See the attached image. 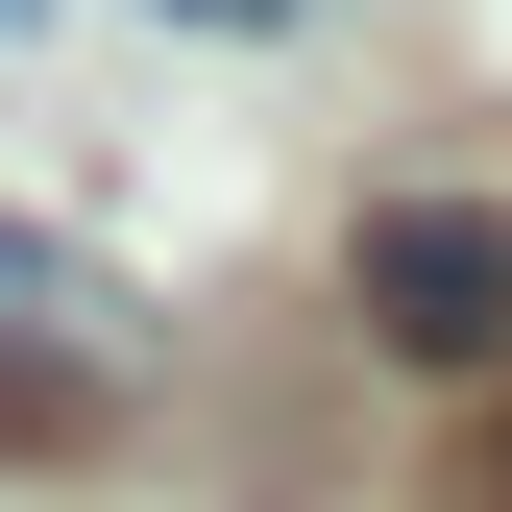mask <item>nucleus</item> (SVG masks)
<instances>
[{"label": "nucleus", "instance_id": "f257e3e1", "mask_svg": "<svg viewBox=\"0 0 512 512\" xmlns=\"http://www.w3.org/2000/svg\"><path fill=\"white\" fill-rule=\"evenodd\" d=\"M342 293H366L391 366H512V220H464V196H391Z\"/></svg>", "mask_w": 512, "mask_h": 512}, {"label": "nucleus", "instance_id": "f03ea898", "mask_svg": "<svg viewBox=\"0 0 512 512\" xmlns=\"http://www.w3.org/2000/svg\"><path fill=\"white\" fill-rule=\"evenodd\" d=\"M122 366H147V342H122V293L74 269V244H25V220H0V439L122 415Z\"/></svg>", "mask_w": 512, "mask_h": 512}, {"label": "nucleus", "instance_id": "7ed1b4c3", "mask_svg": "<svg viewBox=\"0 0 512 512\" xmlns=\"http://www.w3.org/2000/svg\"><path fill=\"white\" fill-rule=\"evenodd\" d=\"M25 25H49V0H0V49H25Z\"/></svg>", "mask_w": 512, "mask_h": 512}]
</instances>
